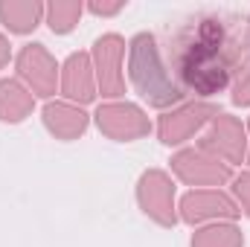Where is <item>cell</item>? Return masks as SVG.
Segmentation results:
<instances>
[{
	"label": "cell",
	"mask_w": 250,
	"mask_h": 247,
	"mask_svg": "<svg viewBox=\"0 0 250 247\" xmlns=\"http://www.w3.org/2000/svg\"><path fill=\"white\" fill-rule=\"evenodd\" d=\"M172 76L195 96L224 93L248 64L250 29L242 15L204 9L178 23L166 44Z\"/></svg>",
	"instance_id": "6da1fadb"
}]
</instances>
